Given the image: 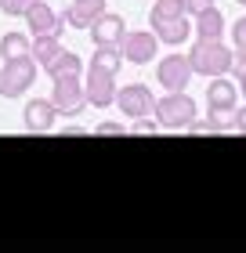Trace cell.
Here are the masks:
<instances>
[{
  "mask_svg": "<svg viewBox=\"0 0 246 253\" xmlns=\"http://www.w3.org/2000/svg\"><path fill=\"white\" fill-rule=\"evenodd\" d=\"M236 101H239V84H232L228 76H214L206 87V109L214 116H228L236 112Z\"/></svg>",
  "mask_w": 246,
  "mask_h": 253,
  "instance_id": "obj_9",
  "label": "cell"
},
{
  "mask_svg": "<svg viewBox=\"0 0 246 253\" xmlns=\"http://www.w3.org/2000/svg\"><path fill=\"white\" fill-rule=\"evenodd\" d=\"M44 73H48L51 80H58V76H80V73H84V62H80V54L62 47L48 65H44Z\"/></svg>",
  "mask_w": 246,
  "mask_h": 253,
  "instance_id": "obj_16",
  "label": "cell"
},
{
  "mask_svg": "<svg viewBox=\"0 0 246 253\" xmlns=\"http://www.w3.org/2000/svg\"><path fill=\"white\" fill-rule=\"evenodd\" d=\"M232 54H236V47H228L225 40H199L196 37L192 51H189V62L196 69V76L214 80V76H228L232 73Z\"/></svg>",
  "mask_w": 246,
  "mask_h": 253,
  "instance_id": "obj_1",
  "label": "cell"
},
{
  "mask_svg": "<svg viewBox=\"0 0 246 253\" xmlns=\"http://www.w3.org/2000/svg\"><path fill=\"white\" fill-rule=\"evenodd\" d=\"M105 0H73V4L65 7V26H73V29H91L95 22L105 15Z\"/></svg>",
  "mask_w": 246,
  "mask_h": 253,
  "instance_id": "obj_13",
  "label": "cell"
},
{
  "mask_svg": "<svg viewBox=\"0 0 246 253\" xmlns=\"http://www.w3.org/2000/svg\"><path fill=\"white\" fill-rule=\"evenodd\" d=\"M232 47H236V51H246V15L232 26Z\"/></svg>",
  "mask_w": 246,
  "mask_h": 253,
  "instance_id": "obj_22",
  "label": "cell"
},
{
  "mask_svg": "<svg viewBox=\"0 0 246 253\" xmlns=\"http://www.w3.org/2000/svg\"><path fill=\"white\" fill-rule=\"evenodd\" d=\"M29 51H33V40L26 33H4L0 37V58H22Z\"/></svg>",
  "mask_w": 246,
  "mask_h": 253,
  "instance_id": "obj_18",
  "label": "cell"
},
{
  "mask_svg": "<svg viewBox=\"0 0 246 253\" xmlns=\"http://www.w3.org/2000/svg\"><path fill=\"white\" fill-rule=\"evenodd\" d=\"M22 120H26V130L29 134H48L54 130V120H58V109L51 98H33L26 112H22Z\"/></svg>",
  "mask_w": 246,
  "mask_h": 253,
  "instance_id": "obj_10",
  "label": "cell"
},
{
  "mask_svg": "<svg viewBox=\"0 0 246 253\" xmlns=\"http://www.w3.org/2000/svg\"><path fill=\"white\" fill-rule=\"evenodd\" d=\"M37 80V62L33 54H22V58H4L0 65V94L4 98H22Z\"/></svg>",
  "mask_w": 246,
  "mask_h": 253,
  "instance_id": "obj_3",
  "label": "cell"
},
{
  "mask_svg": "<svg viewBox=\"0 0 246 253\" xmlns=\"http://www.w3.org/2000/svg\"><path fill=\"white\" fill-rule=\"evenodd\" d=\"M127 33V22L120 15H112V11H105V15L91 26V40H95V47H120Z\"/></svg>",
  "mask_w": 246,
  "mask_h": 253,
  "instance_id": "obj_12",
  "label": "cell"
},
{
  "mask_svg": "<svg viewBox=\"0 0 246 253\" xmlns=\"http://www.w3.org/2000/svg\"><path fill=\"white\" fill-rule=\"evenodd\" d=\"M192 37L199 40H221L225 37V15H221V7H203L192 15Z\"/></svg>",
  "mask_w": 246,
  "mask_h": 253,
  "instance_id": "obj_14",
  "label": "cell"
},
{
  "mask_svg": "<svg viewBox=\"0 0 246 253\" xmlns=\"http://www.w3.org/2000/svg\"><path fill=\"white\" fill-rule=\"evenodd\" d=\"M51 101L58 109V116H80L87 105V94H84V80L80 76H58L51 80Z\"/></svg>",
  "mask_w": 246,
  "mask_h": 253,
  "instance_id": "obj_4",
  "label": "cell"
},
{
  "mask_svg": "<svg viewBox=\"0 0 246 253\" xmlns=\"http://www.w3.org/2000/svg\"><path fill=\"white\" fill-rule=\"evenodd\" d=\"M214 0H189V18L196 15V11H203V7H210Z\"/></svg>",
  "mask_w": 246,
  "mask_h": 253,
  "instance_id": "obj_27",
  "label": "cell"
},
{
  "mask_svg": "<svg viewBox=\"0 0 246 253\" xmlns=\"http://www.w3.org/2000/svg\"><path fill=\"white\" fill-rule=\"evenodd\" d=\"M156 51H159V37L152 29H127L120 40V54L131 65H148L156 58Z\"/></svg>",
  "mask_w": 246,
  "mask_h": 253,
  "instance_id": "obj_7",
  "label": "cell"
},
{
  "mask_svg": "<svg viewBox=\"0 0 246 253\" xmlns=\"http://www.w3.org/2000/svg\"><path fill=\"white\" fill-rule=\"evenodd\" d=\"M0 65H4V58H0Z\"/></svg>",
  "mask_w": 246,
  "mask_h": 253,
  "instance_id": "obj_30",
  "label": "cell"
},
{
  "mask_svg": "<svg viewBox=\"0 0 246 253\" xmlns=\"http://www.w3.org/2000/svg\"><path fill=\"white\" fill-rule=\"evenodd\" d=\"M116 73L109 69H98V65H87V76H84V94H87V105L95 109H109L116 105Z\"/></svg>",
  "mask_w": 246,
  "mask_h": 253,
  "instance_id": "obj_5",
  "label": "cell"
},
{
  "mask_svg": "<svg viewBox=\"0 0 246 253\" xmlns=\"http://www.w3.org/2000/svg\"><path fill=\"white\" fill-rule=\"evenodd\" d=\"M116 109L127 120H145V116H156V98L145 84H127L116 90Z\"/></svg>",
  "mask_w": 246,
  "mask_h": 253,
  "instance_id": "obj_6",
  "label": "cell"
},
{
  "mask_svg": "<svg viewBox=\"0 0 246 253\" xmlns=\"http://www.w3.org/2000/svg\"><path fill=\"white\" fill-rule=\"evenodd\" d=\"M37 4V0H0V11L7 18H26V11Z\"/></svg>",
  "mask_w": 246,
  "mask_h": 253,
  "instance_id": "obj_21",
  "label": "cell"
},
{
  "mask_svg": "<svg viewBox=\"0 0 246 253\" xmlns=\"http://www.w3.org/2000/svg\"><path fill=\"white\" fill-rule=\"evenodd\" d=\"M232 73H236V76L246 73V51H236V54H232Z\"/></svg>",
  "mask_w": 246,
  "mask_h": 253,
  "instance_id": "obj_25",
  "label": "cell"
},
{
  "mask_svg": "<svg viewBox=\"0 0 246 253\" xmlns=\"http://www.w3.org/2000/svg\"><path fill=\"white\" fill-rule=\"evenodd\" d=\"M232 130H239V134H246V105H243L239 112H232Z\"/></svg>",
  "mask_w": 246,
  "mask_h": 253,
  "instance_id": "obj_26",
  "label": "cell"
},
{
  "mask_svg": "<svg viewBox=\"0 0 246 253\" xmlns=\"http://www.w3.org/2000/svg\"><path fill=\"white\" fill-rule=\"evenodd\" d=\"M156 126H159V120L145 116V120H134V126H131V130H134V134H156Z\"/></svg>",
  "mask_w": 246,
  "mask_h": 253,
  "instance_id": "obj_24",
  "label": "cell"
},
{
  "mask_svg": "<svg viewBox=\"0 0 246 253\" xmlns=\"http://www.w3.org/2000/svg\"><path fill=\"white\" fill-rule=\"evenodd\" d=\"M26 26H29L33 37H44V33H54V37H62V33H65V18L54 15V11L44 4V0H37V4L26 11Z\"/></svg>",
  "mask_w": 246,
  "mask_h": 253,
  "instance_id": "obj_11",
  "label": "cell"
},
{
  "mask_svg": "<svg viewBox=\"0 0 246 253\" xmlns=\"http://www.w3.org/2000/svg\"><path fill=\"white\" fill-rule=\"evenodd\" d=\"M181 15H189V0H152L148 26H156V22H170V18H181Z\"/></svg>",
  "mask_w": 246,
  "mask_h": 253,
  "instance_id": "obj_17",
  "label": "cell"
},
{
  "mask_svg": "<svg viewBox=\"0 0 246 253\" xmlns=\"http://www.w3.org/2000/svg\"><path fill=\"white\" fill-rule=\"evenodd\" d=\"M192 76H196V69L189 62V54H167V58H159V65H156V80H159V87H167V90H185Z\"/></svg>",
  "mask_w": 246,
  "mask_h": 253,
  "instance_id": "obj_8",
  "label": "cell"
},
{
  "mask_svg": "<svg viewBox=\"0 0 246 253\" xmlns=\"http://www.w3.org/2000/svg\"><path fill=\"white\" fill-rule=\"evenodd\" d=\"M58 51H62V40H58L54 33H44V37H33V51H29V54H33V58H37L40 65H48V62L54 58Z\"/></svg>",
  "mask_w": 246,
  "mask_h": 253,
  "instance_id": "obj_19",
  "label": "cell"
},
{
  "mask_svg": "<svg viewBox=\"0 0 246 253\" xmlns=\"http://www.w3.org/2000/svg\"><path fill=\"white\" fill-rule=\"evenodd\" d=\"M156 120L167 130H189V123L196 120V101L189 90H167V98L156 101Z\"/></svg>",
  "mask_w": 246,
  "mask_h": 253,
  "instance_id": "obj_2",
  "label": "cell"
},
{
  "mask_svg": "<svg viewBox=\"0 0 246 253\" xmlns=\"http://www.w3.org/2000/svg\"><path fill=\"white\" fill-rule=\"evenodd\" d=\"M95 134H101V137H116V134H127V126L116 123V120H105V123L95 126Z\"/></svg>",
  "mask_w": 246,
  "mask_h": 253,
  "instance_id": "obj_23",
  "label": "cell"
},
{
  "mask_svg": "<svg viewBox=\"0 0 246 253\" xmlns=\"http://www.w3.org/2000/svg\"><path fill=\"white\" fill-rule=\"evenodd\" d=\"M239 94H243V98H246V73H243V76H239Z\"/></svg>",
  "mask_w": 246,
  "mask_h": 253,
  "instance_id": "obj_28",
  "label": "cell"
},
{
  "mask_svg": "<svg viewBox=\"0 0 246 253\" xmlns=\"http://www.w3.org/2000/svg\"><path fill=\"white\" fill-rule=\"evenodd\" d=\"M236 4H243V7H246V0H236Z\"/></svg>",
  "mask_w": 246,
  "mask_h": 253,
  "instance_id": "obj_29",
  "label": "cell"
},
{
  "mask_svg": "<svg viewBox=\"0 0 246 253\" xmlns=\"http://www.w3.org/2000/svg\"><path fill=\"white\" fill-rule=\"evenodd\" d=\"M152 33L159 37V43H170V47H181L185 40L192 37V18L181 15V18H170V22H156Z\"/></svg>",
  "mask_w": 246,
  "mask_h": 253,
  "instance_id": "obj_15",
  "label": "cell"
},
{
  "mask_svg": "<svg viewBox=\"0 0 246 253\" xmlns=\"http://www.w3.org/2000/svg\"><path fill=\"white\" fill-rule=\"evenodd\" d=\"M91 65L116 73V69L123 65V54H120V47H95V58H91Z\"/></svg>",
  "mask_w": 246,
  "mask_h": 253,
  "instance_id": "obj_20",
  "label": "cell"
}]
</instances>
